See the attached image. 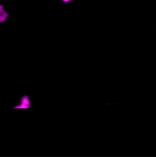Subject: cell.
<instances>
[{"label": "cell", "instance_id": "cell-1", "mask_svg": "<svg viewBox=\"0 0 156 157\" xmlns=\"http://www.w3.org/2000/svg\"><path fill=\"white\" fill-rule=\"evenodd\" d=\"M63 1L65 2H70L71 0H63Z\"/></svg>", "mask_w": 156, "mask_h": 157}]
</instances>
